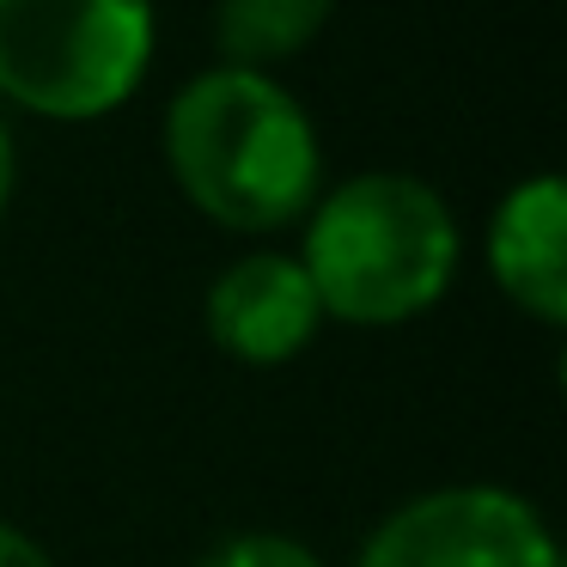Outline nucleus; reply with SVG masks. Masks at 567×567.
<instances>
[{
    "label": "nucleus",
    "instance_id": "1",
    "mask_svg": "<svg viewBox=\"0 0 567 567\" xmlns=\"http://www.w3.org/2000/svg\"><path fill=\"white\" fill-rule=\"evenodd\" d=\"M159 147L189 208L226 233H281L323 196L318 123L275 74L202 68L165 104Z\"/></svg>",
    "mask_w": 567,
    "mask_h": 567
},
{
    "label": "nucleus",
    "instance_id": "2",
    "mask_svg": "<svg viewBox=\"0 0 567 567\" xmlns=\"http://www.w3.org/2000/svg\"><path fill=\"white\" fill-rule=\"evenodd\" d=\"M464 233L452 202L409 172H360L306 214V269L323 318L348 330H396L452 293Z\"/></svg>",
    "mask_w": 567,
    "mask_h": 567
},
{
    "label": "nucleus",
    "instance_id": "3",
    "mask_svg": "<svg viewBox=\"0 0 567 567\" xmlns=\"http://www.w3.org/2000/svg\"><path fill=\"white\" fill-rule=\"evenodd\" d=\"M153 50V0H0V99L43 123L123 111Z\"/></svg>",
    "mask_w": 567,
    "mask_h": 567
},
{
    "label": "nucleus",
    "instance_id": "4",
    "mask_svg": "<svg viewBox=\"0 0 567 567\" xmlns=\"http://www.w3.org/2000/svg\"><path fill=\"white\" fill-rule=\"evenodd\" d=\"M354 567H567L549 518L501 482H445L391 506Z\"/></svg>",
    "mask_w": 567,
    "mask_h": 567
},
{
    "label": "nucleus",
    "instance_id": "5",
    "mask_svg": "<svg viewBox=\"0 0 567 567\" xmlns=\"http://www.w3.org/2000/svg\"><path fill=\"white\" fill-rule=\"evenodd\" d=\"M202 323H208V342L220 354H233L238 367H287L318 342L323 306L311 293L299 257L250 250L208 281Z\"/></svg>",
    "mask_w": 567,
    "mask_h": 567
},
{
    "label": "nucleus",
    "instance_id": "6",
    "mask_svg": "<svg viewBox=\"0 0 567 567\" xmlns=\"http://www.w3.org/2000/svg\"><path fill=\"white\" fill-rule=\"evenodd\" d=\"M482 262L506 306H518L530 323L561 330L567 323V189L555 172H537L513 184L488 214Z\"/></svg>",
    "mask_w": 567,
    "mask_h": 567
},
{
    "label": "nucleus",
    "instance_id": "7",
    "mask_svg": "<svg viewBox=\"0 0 567 567\" xmlns=\"http://www.w3.org/2000/svg\"><path fill=\"white\" fill-rule=\"evenodd\" d=\"M336 19V0H220L214 7V43L226 68L269 74L275 62H293L299 50L323 38Z\"/></svg>",
    "mask_w": 567,
    "mask_h": 567
},
{
    "label": "nucleus",
    "instance_id": "8",
    "mask_svg": "<svg viewBox=\"0 0 567 567\" xmlns=\"http://www.w3.org/2000/svg\"><path fill=\"white\" fill-rule=\"evenodd\" d=\"M202 567H323V555L281 530H238V537L214 543Z\"/></svg>",
    "mask_w": 567,
    "mask_h": 567
},
{
    "label": "nucleus",
    "instance_id": "9",
    "mask_svg": "<svg viewBox=\"0 0 567 567\" xmlns=\"http://www.w3.org/2000/svg\"><path fill=\"white\" fill-rule=\"evenodd\" d=\"M0 567H55L31 530H19L13 518H0Z\"/></svg>",
    "mask_w": 567,
    "mask_h": 567
},
{
    "label": "nucleus",
    "instance_id": "10",
    "mask_svg": "<svg viewBox=\"0 0 567 567\" xmlns=\"http://www.w3.org/2000/svg\"><path fill=\"white\" fill-rule=\"evenodd\" d=\"M13 189H19V147H13V128L0 123V220L13 208Z\"/></svg>",
    "mask_w": 567,
    "mask_h": 567
}]
</instances>
